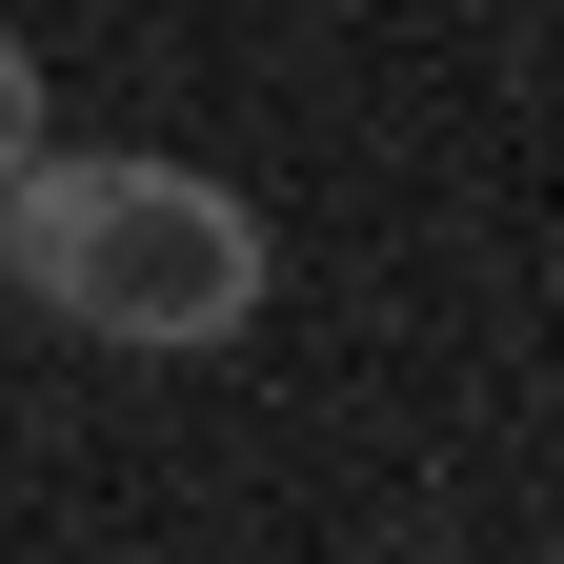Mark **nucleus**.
<instances>
[{
	"instance_id": "nucleus-1",
	"label": "nucleus",
	"mask_w": 564,
	"mask_h": 564,
	"mask_svg": "<svg viewBox=\"0 0 564 564\" xmlns=\"http://www.w3.org/2000/svg\"><path fill=\"white\" fill-rule=\"evenodd\" d=\"M0 262H21V303L82 323V343H242V303H262L242 182L141 162V141H101V162L41 141V162L0 182Z\"/></svg>"
},
{
	"instance_id": "nucleus-2",
	"label": "nucleus",
	"mask_w": 564,
	"mask_h": 564,
	"mask_svg": "<svg viewBox=\"0 0 564 564\" xmlns=\"http://www.w3.org/2000/svg\"><path fill=\"white\" fill-rule=\"evenodd\" d=\"M41 162V61H21V21H0V182Z\"/></svg>"
}]
</instances>
